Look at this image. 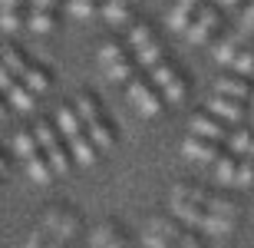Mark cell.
I'll list each match as a JSON object with an SVG mask.
<instances>
[{
	"mask_svg": "<svg viewBox=\"0 0 254 248\" xmlns=\"http://www.w3.org/2000/svg\"><path fill=\"white\" fill-rule=\"evenodd\" d=\"M208 199H211V192L195 185V182H175L172 192H169V215L179 222V225H185V229L201 232Z\"/></svg>",
	"mask_w": 254,
	"mask_h": 248,
	"instance_id": "1",
	"label": "cell"
},
{
	"mask_svg": "<svg viewBox=\"0 0 254 248\" xmlns=\"http://www.w3.org/2000/svg\"><path fill=\"white\" fill-rule=\"evenodd\" d=\"M238 219H241V205L231 195H225V192H211V199L205 205L201 235L205 239H225V235H231L238 229Z\"/></svg>",
	"mask_w": 254,
	"mask_h": 248,
	"instance_id": "2",
	"label": "cell"
},
{
	"mask_svg": "<svg viewBox=\"0 0 254 248\" xmlns=\"http://www.w3.org/2000/svg\"><path fill=\"white\" fill-rule=\"evenodd\" d=\"M40 229L47 232L53 242H60L63 248H69L76 239H79V232H83V219H79V212L69 209V205H50L37 222Z\"/></svg>",
	"mask_w": 254,
	"mask_h": 248,
	"instance_id": "3",
	"label": "cell"
},
{
	"mask_svg": "<svg viewBox=\"0 0 254 248\" xmlns=\"http://www.w3.org/2000/svg\"><path fill=\"white\" fill-rule=\"evenodd\" d=\"M185 232V225L165 215V212H155L145 219V229H142V245L145 248H172L179 242V235Z\"/></svg>",
	"mask_w": 254,
	"mask_h": 248,
	"instance_id": "4",
	"label": "cell"
},
{
	"mask_svg": "<svg viewBox=\"0 0 254 248\" xmlns=\"http://www.w3.org/2000/svg\"><path fill=\"white\" fill-rule=\"evenodd\" d=\"M126 96H129L132 109H135L142 119H155V116L162 113V106H165L162 103V93L152 86V80H142V77L126 83Z\"/></svg>",
	"mask_w": 254,
	"mask_h": 248,
	"instance_id": "5",
	"label": "cell"
},
{
	"mask_svg": "<svg viewBox=\"0 0 254 248\" xmlns=\"http://www.w3.org/2000/svg\"><path fill=\"white\" fill-rule=\"evenodd\" d=\"M149 77H152V86L162 93V103H182V99H185V93H189L185 77L172 67L169 60H165V63H159L155 70H149Z\"/></svg>",
	"mask_w": 254,
	"mask_h": 248,
	"instance_id": "6",
	"label": "cell"
},
{
	"mask_svg": "<svg viewBox=\"0 0 254 248\" xmlns=\"http://www.w3.org/2000/svg\"><path fill=\"white\" fill-rule=\"evenodd\" d=\"M86 248H129V235L113 219H103L86 232Z\"/></svg>",
	"mask_w": 254,
	"mask_h": 248,
	"instance_id": "7",
	"label": "cell"
},
{
	"mask_svg": "<svg viewBox=\"0 0 254 248\" xmlns=\"http://www.w3.org/2000/svg\"><path fill=\"white\" fill-rule=\"evenodd\" d=\"M205 109L215 119H221L225 126H241L248 119V103H241V99H228V96H218V93H211L208 96V103H205Z\"/></svg>",
	"mask_w": 254,
	"mask_h": 248,
	"instance_id": "8",
	"label": "cell"
},
{
	"mask_svg": "<svg viewBox=\"0 0 254 248\" xmlns=\"http://www.w3.org/2000/svg\"><path fill=\"white\" fill-rule=\"evenodd\" d=\"M182 156L195 165H215V159L221 156V146L211 143V139H201V136H185L182 139Z\"/></svg>",
	"mask_w": 254,
	"mask_h": 248,
	"instance_id": "9",
	"label": "cell"
},
{
	"mask_svg": "<svg viewBox=\"0 0 254 248\" xmlns=\"http://www.w3.org/2000/svg\"><path fill=\"white\" fill-rule=\"evenodd\" d=\"M189 133L191 136H201V139H211V143L221 146L228 139V126L221 123V119H215L208 109H198V113L189 119Z\"/></svg>",
	"mask_w": 254,
	"mask_h": 248,
	"instance_id": "10",
	"label": "cell"
},
{
	"mask_svg": "<svg viewBox=\"0 0 254 248\" xmlns=\"http://www.w3.org/2000/svg\"><path fill=\"white\" fill-rule=\"evenodd\" d=\"M215 27H218V7L201 3L198 17L191 20V27L185 30V37H189V43H208V40H211V33H215Z\"/></svg>",
	"mask_w": 254,
	"mask_h": 248,
	"instance_id": "11",
	"label": "cell"
},
{
	"mask_svg": "<svg viewBox=\"0 0 254 248\" xmlns=\"http://www.w3.org/2000/svg\"><path fill=\"white\" fill-rule=\"evenodd\" d=\"M53 126H57V133L63 136V143H69V139H76V136L86 133V126H83V119L76 116L73 103L57 106V113H53Z\"/></svg>",
	"mask_w": 254,
	"mask_h": 248,
	"instance_id": "12",
	"label": "cell"
},
{
	"mask_svg": "<svg viewBox=\"0 0 254 248\" xmlns=\"http://www.w3.org/2000/svg\"><path fill=\"white\" fill-rule=\"evenodd\" d=\"M215 93L228 96V99H241V103H248V99H251V83H248L245 77H235V73H221V77L215 80Z\"/></svg>",
	"mask_w": 254,
	"mask_h": 248,
	"instance_id": "13",
	"label": "cell"
},
{
	"mask_svg": "<svg viewBox=\"0 0 254 248\" xmlns=\"http://www.w3.org/2000/svg\"><path fill=\"white\" fill-rule=\"evenodd\" d=\"M66 149H69V156H73V165H83V169H89V165L99 163V149L93 146L89 133H83V136H76V139H69V143H66Z\"/></svg>",
	"mask_w": 254,
	"mask_h": 248,
	"instance_id": "14",
	"label": "cell"
},
{
	"mask_svg": "<svg viewBox=\"0 0 254 248\" xmlns=\"http://www.w3.org/2000/svg\"><path fill=\"white\" fill-rule=\"evenodd\" d=\"M241 40H245V37H241L238 30L225 33L221 40H215V43H211V60H215L218 67H228V70H231V60H235V53L241 50Z\"/></svg>",
	"mask_w": 254,
	"mask_h": 248,
	"instance_id": "15",
	"label": "cell"
},
{
	"mask_svg": "<svg viewBox=\"0 0 254 248\" xmlns=\"http://www.w3.org/2000/svg\"><path fill=\"white\" fill-rule=\"evenodd\" d=\"M225 146H228V153H235V156H241V159H251L254 163V129H241V126L231 129Z\"/></svg>",
	"mask_w": 254,
	"mask_h": 248,
	"instance_id": "16",
	"label": "cell"
},
{
	"mask_svg": "<svg viewBox=\"0 0 254 248\" xmlns=\"http://www.w3.org/2000/svg\"><path fill=\"white\" fill-rule=\"evenodd\" d=\"M73 109H76V116L83 119L86 129H89L93 123H99V119H103V106H99V99H96L93 93H76Z\"/></svg>",
	"mask_w": 254,
	"mask_h": 248,
	"instance_id": "17",
	"label": "cell"
},
{
	"mask_svg": "<svg viewBox=\"0 0 254 248\" xmlns=\"http://www.w3.org/2000/svg\"><path fill=\"white\" fill-rule=\"evenodd\" d=\"M198 10H201V0H179L175 10L169 13V27L172 30H189L191 20L198 17Z\"/></svg>",
	"mask_w": 254,
	"mask_h": 248,
	"instance_id": "18",
	"label": "cell"
},
{
	"mask_svg": "<svg viewBox=\"0 0 254 248\" xmlns=\"http://www.w3.org/2000/svg\"><path fill=\"white\" fill-rule=\"evenodd\" d=\"M23 169H27L30 182H37V185H50V182L57 179V172H53V165H50V159H47L43 153L30 156L27 163H23Z\"/></svg>",
	"mask_w": 254,
	"mask_h": 248,
	"instance_id": "19",
	"label": "cell"
},
{
	"mask_svg": "<svg viewBox=\"0 0 254 248\" xmlns=\"http://www.w3.org/2000/svg\"><path fill=\"white\" fill-rule=\"evenodd\" d=\"M215 172V182L218 185H225V189H235V175H238V156L235 153H221L211 165Z\"/></svg>",
	"mask_w": 254,
	"mask_h": 248,
	"instance_id": "20",
	"label": "cell"
},
{
	"mask_svg": "<svg viewBox=\"0 0 254 248\" xmlns=\"http://www.w3.org/2000/svg\"><path fill=\"white\" fill-rule=\"evenodd\" d=\"M10 149H13V156H17L20 163H27L30 156H37L40 146H37L33 129H17V133H13V139H10Z\"/></svg>",
	"mask_w": 254,
	"mask_h": 248,
	"instance_id": "21",
	"label": "cell"
},
{
	"mask_svg": "<svg viewBox=\"0 0 254 248\" xmlns=\"http://www.w3.org/2000/svg\"><path fill=\"white\" fill-rule=\"evenodd\" d=\"M86 133H89V139H93V146L99 149V153H106V149H113V146H116V126L109 123L106 116L99 119V123H93Z\"/></svg>",
	"mask_w": 254,
	"mask_h": 248,
	"instance_id": "22",
	"label": "cell"
},
{
	"mask_svg": "<svg viewBox=\"0 0 254 248\" xmlns=\"http://www.w3.org/2000/svg\"><path fill=\"white\" fill-rule=\"evenodd\" d=\"M0 60H3V67L10 70L13 80H23V73L30 70V60H27V53H23L20 47H3L0 50Z\"/></svg>",
	"mask_w": 254,
	"mask_h": 248,
	"instance_id": "23",
	"label": "cell"
},
{
	"mask_svg": "<svg viewBox=\"0 0 254 248\" xmlns=\"http://www.w3.org/2000/svg\"><path fill=\"white\" fill-rule=\"evenodd\" d=\"M129 60V43H119V40H106L103 47H99V63L106 67H116V63H123Z\"/></svg>",
	"mask_w": 254,
	"mask_h": 248,
	"instance_id": "24",
	"label": "cell"
},
{
	"mask_svg": "<svg viewBox=\"0 0 254 248\" xmlns=\"http://www.w3.org/2000/svg\"><path fill=\"white\" fill-rule=\"evenodd\" d=\"M132 60H135V67H139V70H155L159 63H165V50H162V43L155 40V43H149L145 50H135Z\"/></svg>",
	"mask_w": 254,
	"mask_h": 248,
	"instance_id": "25",
	"label": "cell"
},
{
	"mask_svg": "<svg viewBox=\"0 0 254 248\" xmlns=\"http://www.w3.org/2000/svg\"><path fill=\"white\" fill-rule=\"evenodd\" d=\"M7 99H10V106H13L17 113H30V109L37 106V93H30V89L20 83V80L7 89Z\"/></svg>",
	"mask_w": 254,
	"mask_h": 248,
	"instance_id": "26",
	"label": "cell"
},
{
	"mask_svg": "<svg viewBox=\"0 0 254 248\" xmlns=\"http://www.w3.org/2000/svg\"><path fill=\"white\" fill-rule=\"evenodd\" d=\"M99 13H103L109 23H116V27H123V23H129V20H132V7H129V3H123V0H106Z\"/></svg>",
	"mask_w": 254,
	"mask_h": 248,
	"instance_id": "27",
	"label": "cell"
},
{
	"mask_svg": "<svg viewBox=\"0 0 254 248\" xmlns=\"http://www.w3.org/2000/svg\"><path fill=\"white\" fill-rule=\"evenodd\" d=\"M20 83L27 86L30 93L40 96V93H47V89H50V73L43 67H33V63H30V70L23 73V80H20Z\"/></svg>",
	"mask_w": 254,
	"mask_h": 248,
	"instance_id": "28",
	"label": "cell"
},
{
	"mask_svg": "<svg viewBox=\"0 0 254 248\" xmlns=\"http://www.w3.org/2000/svg\"><path fill=\"white\" fill-rule=\"evenodd\" d=\"M66 10H69V17H76V20H89L103 10V3H99V0H66Z\"/></svg>",
	"mask_w": 254,
	"mask_h": 248,
	"instance_id": "29",
	"label": "cell"
},
{
	"mask_svg": "<svg viewBox=\"0 0 254 248\" xmlns=\"http://www.w3.org/2000/svg\"><path fill=\"white\" fill-rule=\"evenodd\" d=\"M135 73H139V67H135V60H123V63H116V67H106V77L113 80V83H129V80H135Z\"/></svg>",
	"mask_w": 254,
	"mask_h": 248,
	"instance_id": "30",
	"label": "cell"
},
{
	"mask_svg": "<svg viewBox=\"0 0 254 248\" xmlns=\"http://www.w3.org/2000/svg\"><path fill=\"white\" fill-rule=\"evenodd\" d=\"M149 43H155L152 27H149V23H135V27L129 30V47H132V53H135V50H145Z\"/></svg>",
	"mask_w": 254,
	"mask_h": 248,
	"instance_id": "31",
	"label": "cell"
},
{
	"mask_svg": "<svg viewBox=\"0 0 254 248\" xmlns=\"http://www.w3.org/2000/svg\"><path fill=\"white\" fill-rule=\"evenodd\" d=\"M231 73H235V77H251V73H254V50H245V47H241V50H238V53H235V60H231Z\"/></svg>",
	"mask_w": 254,
	"mask_h": 248,
	"instance_id": "32",
	"label": "cell"
},
{
	"mask_svg": "<svg viewBox=\"0 0 254 248\" xmlns=\"http://www.w3.org/2000/svg\"><path fill=\"white\" fill-rule=\"evenodd\" d=\"M53 13H43V10H30L27 13V30H33V33H50L53 30Z\"/></svg>",
	"mask_w": 254,
	"mask_h": 248,
	"instance_id": "33",
	"label": "cell"
},
{
	"mask_svg": "<svg viewBox=\"0 0 254 248\" xmlns=\"http://www.w3.org/2000/svg\"><path fill=\"white\" fill-rule=\"evenodd\" d=\"M254 185V163L238 156V175H235V189H251Z\"/></svg>",
	"mask_w": 254,
	"mask_h": 248,
	"instance_id": "34",
	"label": "cell"
},
{
	"mask_svg": "<svg viewBox=\"0 0 254 248\" xmlns=\"http://www.w3.org/2000/svg\"><path fill=\"white\" fill-rule=\"evenodd\" d=\"M23 248H63V245H60V242H53L47 232L40 229V225H33V232H30L27 242H23Z\"/></svg>",
	"mask_w": 254,
	"mask_h": 248,
	"instance_id": "35",
	"label": "cell"
},
{
	"mask_svg": "<svg viewBox=\"0 0 254 248\" xmlns=\"http://www.w3.org/2000/svg\"><path fill=\"white\" fill-rule=\"evenodd\" d=\"M27 17L20 10H0V30H23Z\"/></svg>",
	"mask_w": 254,
	"mask_h": 248,
	"instance_id": "36",
	"label": "cell"
},
{
	"mask_svg": "<svg viewBox=\"0 0 254 248\" xmlns=\"http://www.w3.org/2000/svg\"><path fill=\"white\" fill-rule=\"evenodd\" d=\"M172 248H208V242H205V235H201V232L185 229V232L179 235V242H175Z\"/></svg>",
	"mask_w": 254,
	"mask_h": 248,
	"instance_id": "37",
	"label": "cell"
},
{
	"mask_svg": "<svg viewBox=\"0 0 254 248\" xmlns=\"http://www.w3.org/2000/svg\"><path fill=\"white\" fill-rule=\"evenodd\" d=\"M238 33L241 37H254V0L241 10V17H238Z\"/></svg>",
	"mask_w": 254,
	"mask_h": 248,
	"instance_id": "38",
	"label": "cell"
},
{
	"mask_svg": "<svg viewBox=\"0 0 254 248\" xmlns=\"http://www.w3.org/2000/svg\"><path fill=\"white\" fill-rule=\"evenodd\" d=\"M60 3H63V0H27L30 10H43V13H53Z\"/></svg>",
	"mask_w": 254,
	"mask_h": 248,
	"instance_id": "39",
	"label": "cell"
},
{
	"mask_svg": "<svg viewBox=\"0 0 254 248\" xmlns=\"http://www.w3.org/2000/svg\"><path fill=\"white\" fill-rule=\"evenodd\" d=\"M13 83H17V80L10 77V70L3 67V60H0V93H7V89H10Z\"/></svg>",
	"mask_w": 254,
	"mask_h": 248,
	"instance_id": "40",
	"label": "cell"
},
{
	"mask_svg": "<svg viewBox=\"0 0 254 248\" xmlns=\"http://www.w3.org/2000/svg\"><path fill=\"white\" fill-rule=\"evenodd\" d=\"M27 0H0V10H23Z\"/></svg>",
	"mask_w": 254,
	"mask_h": 248,
	"instance_id": "41",
	"label": "cell"
},
{
	"mask_svg": "<svg viewBox=\"0 0 254 248\" xmlns=\"http://www.w3.org/2000/svg\"><path fill=\"white\" fill-rule=\"evenodd\" d=\"M215 3H218V7H221V10H228V7H235L238 0H215Z\"/></svg>",
	"mask_w": 254,
	"mask_h": 248,
	"instance_id": "42",
	"label": "cell"
},
{
	"mask_svg": "<svg viewBox=\"0 0 254 248\" xmlns=\"http://www.w3.org/2000/svg\"><path fill=\"white\" fill-rule=\"evenodd\" d=\"M7 172V159H3V153H0V175Z\"/></svg>",
	"mask_w": 254,
	"mask_h": 248,
	"instance_id": "43",
	"label": "cell"
},
{
	"mask_svg": "<svg viewBox=\"0 0 254 248\" xmlns=\"http://www.w3.org/2000/svg\"><path fill=\"white\" fill-rule=\"evenodd\" d=\"M3 116H7V106H3V99H0V119H3Z\"/></svg>",
	"mask_w": 254,
	"mask_h": 248,
	"instance_id": "44",
	"label": "cell"
},
{
	"mask_svg": "<svg viewBox=\"0 0 254 248\" xmlns=\"http://www.w3.org/2000/svg\"><path fill=\"white\" fill-rule=\"evenodd\" d=\"M248 123H251V129H254V109H251V113H248Z\"/></svg>",
	"mask_w": 254,
	"mask_h": 248,
	"instance_id": "45",
	"label": "cell"
},
{
	"mask_svg": "<svg viewBox=\"0 0 254 248\" xmlns=\"http://www.w3.org/2000/svg\"><path fill=\"white\" fill-rule=\"evenodd\" d=\"M248 103H251V109H254V89H251V99H248Z\"/></svg>",
	"mask_w": 254,
	"mask_h": 248,
	"instance_id": "46",
	"label": "cell"
},
{
	"mask_svg": "<svg viewBox=\"0 0 254 248\" xmlns=\"http://www.w3.org/2000/svg\"><path fill=\"white\" fill-rule=\"evenodd\" d=\"M123 3H129V7H132V3H135V0H123Z\"/></svg>",
	"mask_w": 254,
	"mask_h": 248,
	"instance_id": "47",
	"label": "cell"
}]
</instances>
